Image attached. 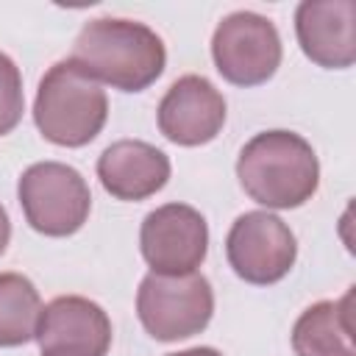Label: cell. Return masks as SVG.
Instances as JSON below:
<instances>
[{
	"mask_svg": "<svg viewBox=\"0 0 356 356\" xmlns=\"http://www.w3.org/2000/svg\"><path fill=\"white\" fill-rule=\"evenodd\" d=\"M17 197L28 225L44 236H72L92 211L83 175L61 161H36L17 181Z\"/></svg>",
	"mask_w": 356,
	"mask_h": 356,
	"instance_id": "5",
	"label": "cell"
},
{
	"mask_svg": "<svg viewBox=\"0 0 356 356\" xmlns=\"http://www.w3.org/2000/svg\"><path fill=\"white\" fill-rule=\"evenodd\" d=\"M8 239H11V220H8L6 206L0 203V256H3L6 248H8Z\"/></svg>",
	"mask_w": 356,
	"mask_h": 356,
	"instance_id": "16",
	"label": "cell"
},
{
	"mask_svg": "<svg viewBox=\"0 0 356 356\" xmlns=\"http://www.w3.org/2000/svg\"><path fill=\"white\" fill-rule=\"evenodd\" d=\"M106 120V89L72 58L56 61L42 75L33 100V122L47 142L58 147H83L103 131Z\"/></svg>",
	"mask_w": 356,
	"mask_h": 356,
	"instance_id": "3",
	"label": "cell"
},
{
	"mask_svg": "<svg viewBox=\"0 0 356 356\" xmlns=\"http://www.w3.org/2000/svg\"><path fill=\"white\" fill-rule=\"evenodd\" d=\"M25 111V92H22V72L11 56L0 53V136L11 134Z\"/></svg>",
	"mask_w": 356,
	"mask_h": 356,
	"instance_id": "15",
	"label": "cell"
},
{
	"mask_svg": "<svg viewBox=\"0 0 356 356\" xmlns=\"http://www.w3.org/2000/svg\"><path fill=\"white\" fill-rule=\"evenodd\" d=\"M236 178L250 200L267 209H298L320 186L314 147L295 131H261L245 142Z\"/></svg>",
	"mask_w": 356,
	"mask_h": 356,
	"instance_id": "2",
	"label": "cell"
},
{
	"mask_svg": "<svg viewBox=\"0 0 356 356\" xmlns=\"http://www.w3.org/2000/svg\"><path fill=\"white\" fill-rule=\"evenodd\" d=\"M278 28L256 11H234L222 17L211 36V58L217 72L234 86L267 83L281 67Z\"/></svg>",
	"mask_w": 356,
	"mask_h": 356,
	"instance_id": "6",
	"label": "cell"
},
{
	"mask_svg": "<svg viewBox=\"0 0 356 356\" xmlns=\"http://www.w3.org/2000/svg\"><path fill=\"white\" fill-rule=\"evenodd\" d=\"M159 131L181 147H197L225 125V97L203 75H181L161 97L156 108Z\"/></svg>",
	"mask_w": 356,
	"mask_h": 356,
	"instance_id": "10",
	"label": "cell"
},
{
	"mask_svg": "<svg viewBox=\"0 0 356 356\" xmlns=\"http://www.w3.org/2000/svg\"><path fill=\"white\" fill-rule=\"evenodd\" d=\"M231 270L253 286H270L289 275L298 259L292 228L270 211H245L234 220L225 236Z\"/></svg>",
	"mask_w": 356,
	"mask_h": 356,
	"instance_id": "7",
	"label": "cell"
},
{
	"mask_svg": "<svg viewBox=\"0 0 356 356\" xmlns=\"http://www.w3.org/2000/svg\"><path fill=\"white\" fill-rule=\"evenodd\" d=\"M139 248L150 273H195L209 253V225L197 209L186 203H164L145 214Z\"/></svg>",
	"mask_w": 356,
	"mask_h": 356,
	"instance_id": "8",
	"label": "cell"
},
{
	"mask_svg": "<svg viewBox=\"0 0 356 356\" xmlns=\"http://www.w3.org/2000/svg\"><path fill=\"white\" fill-rule=\"evenodd\" d=\"M167 356H222L214 348H189V350H178V353H167Z\"/></svg>",
	"mask_w": 356,
	"mask_h": 356,
	"instance_id": "17",
	"label": "cell"
},
{
	"mask_svg": "<svg viewBox=\"0 0 356 356\" xmlns=\"http://www.w3.org/2000/svg\"><path fill=\"white\" fill-rule=\"evenodd\" d=\"M36 342L42 356H106L111 348V320L100 303L61 295L42 306Z\"/></svg>",
	"mask_w": 356,
	"mask_h": 356,
	"instance_id": "9",
	"label": "cell"
},
{
	"mask_svg": "<svg viewBox=\"0 0 356 356\" xmlns=\"http://www.w3.org/2000/svg\"><path fill=\"white\" fill-rule=\"evenodd\" d=\"M295 33L312 64L348 70L356 61V3L303 0L295 11Z\"/></svg>",
	"mask_w": 356,
	"mask_h": 356,
	"instance_id": "11",
	"label": "cell"
},
{
	"mask_svg": "<svg viewBox=\"0 0 356 356\" xmlns=\"http://www.w3.org/2000/svg\"><path fill=\"white\" fill-rule=\"evenodd\" d=\"M42 298L22 273H0V348H19L36 339Z\"/></svg>",
	"mask_w": 356,
	"mask_h": 356,
	"instance_id": "14",
	"label": "cell"
},
{
	"mask_svg": "<svg viewBox=\"0 0 356 356\" xmlns=\"http://www.w3.org/2000/svg\"><path fill=\"white\" fill-rule=\"evenodd\" d=\"M295 356H356L353 286L339 300L312 303L292 325Z\"/></svg>",
	"mask_w": 356,
	"mask_h": 356,
	"instance_id": "13",
	"label": "cell"
},
{
	"mask_svg": "<svg viewBox=\"0 0 356 356\" xmlns=\"http://www.w3.org/2000/svg\"><path fill=\"white\" fill-rule=\"evenodd\" d=\"M70 58L97 83L120 92H145L161 78L167 50L145 22L100 17L81 28Z\"/></svg>",
	"mask_w": 356,
	"mask_h": 356,
	"instance_id": "1",
	"label": "cell"
},
{
	"mask_svg": "<svg viewBox=\"0 0 356 356\" xmlns=\"http://www.w3.org/2000/svg\"><path fill=\"white\" fill-rule=\"evenodd\" d=\"M170 159L150 142L120 139L111 142L97 159V178L117 200H145L161 192L170 181Z\"/></svg>",
	"mask_w": 356,
	"mask_h": 356,
	"instance_id": "12",
	"label": "cell"
},
{
	"mask_svg": "<svg viewBox=\"0 0 356 356\" xmlns=\"http://www.w3.org/2000/svg\"><path fill=\"white\" fill-rule=\"evenodd\" d=\"M214 314V289L206 275L147 273L136 292V317L159 342H178L200 334Z\"/></svg>",
	"mask_w": 356,
	"mask_h": 356,
	"instance_id": "4",
	"label": "cell"
}]
</instances>
